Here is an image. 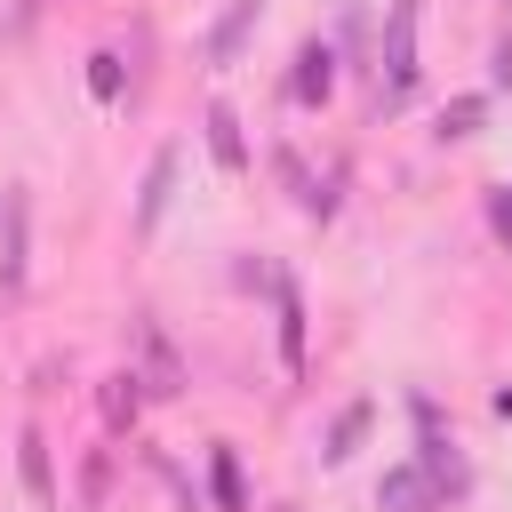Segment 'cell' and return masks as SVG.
I'll use <instances>...</instances> for the list:
<instances>
[{
    "label": "cell",
    "mask_w": 512,
    "mask_h": 512,
    "mask_svg": "<svg viewBox=\"0 0 512 512\" xmlns=\"http://www.w3.org/2000/svg\"><path fill=\"white\" fill-rule=\"evenodd\" d=\"M488 408H496V416H512V384H504V392H496V400H488Z\"/></svg>",
    "instance_id": "obj_22"
},
{
    "label": "cell",
    "mask_w": 512,
    "mask_h": 512,
    "mask_svg": "<svg viewBox=\"0 0 512 512\" xmlns=\"http://www.w3.org/2000/svg\"><path fill=\"white\" fill-rule=\"evenodd\" d=\"M368 432H376V400H344V408L328 416V432H320V464H328V472L352 464V456L368 448Z\"/></svg>",
    "instance_id": "obj_12"
},
{
    "label": "cell",
    "mask_w": 512,
    "mask_h": 512,
    "mask_svg": "<svg viewBox=\"0 0 512 512\" xmlns=\"http://www.w3.org/2000/svg\"><path fill=\"white\" fill-rule=\"evenodd\" d=\"M488 96H512V32H496L488 48Z\"/></svg>",
    "instance_id": "obj_20"
},
{
    "label": "cell",
    "mask_w": 512,
    "mask_h": 512,
    "mask_svg": "<svg viewBox=\"0 0 512 512\" xmlns=\"http://www.w3.org/2000/svg\"><path fill=\"white\" fill-rule=\"evenodd\" d=\"M16 480H24V496H32L40 512H64V488H56V448H48V432H40V424H24V432H16Z\"/></svg>",
    "instance_id": "obj_8"
},
{
    "label": "cell",
    "mask_w": 512,
    "mask_h": 512,
    "mask_svg": "<svg viewBox=\"0 0 512 512\" xmlns=\"http://www.w3.org/2000/svg\"><path fill=\"white\" fill-rule=\"evenodd\" d=\"M408 416H416V448H408V464L432 480V504L472 496V464H464L456 432H440V400H432V392H408Z\"/></svg>",
    "instance_id": "obj_1"
},
{
    "label": "cell",
    "mask_w": 512,
    "mask_h": 512,
    "mask_svg": "<svg viewBox=\"0 0 512 512\" xmlns=\"http://www.w3.org/2000/svg\"><path fill=\"white\" fill-rule=\"evenodd\" d=\"M32 280V184L0 192V296H16Z\"/></svg>",
    "instance_id": "obj_6"
},
{
    "label": "cell",
    "mask_w": 512,
    "mask_h": 512,
    "mask_svg": "<svg viewBox=\"0 0 512 512\" xmlns=\"http://www.w3.org/2000/svg\"><path fill=\"white\" fill-rule=\"evenodd\" d=\"M256 24H264V0H224V16H216V24H208V40H200V48H208V64H216V72H232V64L248 56Z\"/></svg>",
    "instance_id": "obj_9"
},
{
    "label": "cell",
    "mask_w": 512,
    "mask_h": 512,
    "mask_svg": "<svg viewBox=\"0 0 512 512\" xmlns=\"http://www.w3.org/2000/svg\"><path fill=\"white\" fill-rule=\"evenodd\" d=\"M96 416H104V432L120 440V432H136V416H144V384H136V368H112L104 384H96Z\"/></svg>",
    "instance_id": "obj_13"
},
{
    "label": "cell",
    "mask_w": 512,
    "mask_h": 512,
    "mask_svg": "<svg viewBox=\"0 0 512 512\" xmlns=\"http://www.w3.org/2000/svg\"><path fill=\"white\" fill-rule=\"evenodd\" d=\"M416 16H424V0H384V32H376V88H384V104H408L416 96Z\"/></svg>",
    "instance_id": "obj_2"
},
{
    "label": "cell",
    "mask_w": 512,
    "mask_h": 512,
    "mask_svg": "<svg viewBox=\"0 0 512 512\" xmlns=\"http://www.w3.org/2000/svg\"><path fill=\"white\" fill-rule=\"evenodd\" d=\"M272 336H280V368L304 376V344H312V328H304V288H296V272H280V288H272Z\"/></svg>",
    "instance_id": "obj_10"
},
{
    "label": "cell",
    "mask_w": 512,
    "mask_h": 512,
    "mask_svg": "<svg viewBox=\"0 0 512 512\" xmlns=\"http://www.w3.org/2000/svg\"><path fill=\"white\" fill-rule=\"evenodd\" d=\"M488 232L512 248V176H504V184H488Z\"/></svg>",
    "instance_id": "obj_21"
},
{
    "label": "cell",
    "mask_w": 512,
    "mask_h": 512,
    "mask_svg": "<svg viewBox=\"0 0 512 512\" xmlns=\"http://www.w3.org/2000/svg\"><path fill=\"white\" fill-rule=\"evenodd\" d=\"M200 128H208V160H216L224 176H248V168H256V152H248V128H240V112H232L224 96L200 112Z\"/></svg>",
    "instance_id": "obj_11"
},
{
    "label": "cell",
    "mask_w": 512,
    "mask_h": 512,
    "mask_svg": "<svg viewBox=\"0 0 512 512\" xmlns=\"http://www.w3.org/2000/svg\"><path fill=\"white\" fill-rule=\"evenodd\" d=\"M336 80H344V64H336L328 32H304L296 56H288V104H296V112H320V104L336 96Z\"/></svg>",
    "instance_id": "obj_5"
},
{
    "label": "cell",
    "mask_w": 512,
    "mask_h": 512,
    "mask_svg": "<svg viewBox=\"0 0 512 512\" xmlns=\"http://www.w3.org/2000/svg\"><path fill=\"white\" fill-rule=\"evenodd\" d=\"M272 512H304V504H272Z\"/></svg>",
    "instance_id": "obj_23"
},
{
    "label": "cell",
    "mask_w": 512,
    "mask_h": 512,
    "mask_svg": "<svg viewBox=\"0 0 512 512\" xmlns=\"http://www.w3.org/2000/svg\"><path fill=\"white\" fill-rule=\"evenodd\" d=\"M504 8H512V0H504Z\"/></svg>",
    "instance_id": "obj_24"
},
{
    "label": "cell",
    "mask_w": 512,
    "mask_h": 512,
    "mask_svg": "<svg viewBox=\"0 0 512 512\" xmlns=\"http://www.w3.org/2000/svg\"><path fill=\"white\" fill-rule=\"evenodd\" d=\"M208 504L216 512H248V480H240V448L232 440L208 448Z\"/></svg>",
    "instance_id": "obj_17"
},
{
    "label": "cell",
    "mask_w": 512,
    "mask_h": 512,
    "mask_svg": "<svg viewBox=\"0 0 512 512\" xmlns=\"http://www.w3.org/2000/svg\"><path fill=\"white\" fill-rule=\"evenodd\" d=\"M88 96H96V104H120V96H128V56H120V48H96V56H88Z\"/></svg>",
    "instance_id": "obj_18"
},
{
    "label": "cell",
    "mask_w": 512,
    "mask_h": 512,
    "mask_svg": "<svg viewBox=\"0 0 512 512\" xmlns=\"http://www.w3.org/2000/svg\"><path fill=\"white\" fill-rule=\"evenodd\" d=\"M488 104H496L488 88H464V96H448V104L432 112V136H440V144H472V136L488 128Z\"/></svg>",
    "instance_id": "obj_14"
},
{
    "label": "cell",
    "mask_w": 512,
    "mask_h": 512,
    "mask_svg": "<svg viewBox=\"0 0 512 512\" xmlns=\"http://www.w3.org/2000/svg\"><path fill=\"white\" fill-rule=\"evenodd\" d=\"M272 176L288 184V200H296V208H304L312 224H328V216L344 208V184H352V168H344V160H336V168L320 176V168H312V160H304L296 144H272Z\"/></svg>",
    "instance_id": "obj_3"
},
{
    "label": "cell",
    "mask_w": 512,
    "mask_h": 512,
    "mask_svg": "<svg viewBox=\"0 0 512 512\" xmlns=\"http://www.w3.org/2000/svg\"><path fill=\"white\" fill-rule=\"evenodd\" d=\"M128 344H136V384H144V400H176L184 392V352H176V336L152 320V312H128Z\"/></svg>",
    "instance_id": "obj_4"
},
{
    "label": "cell",
    "mask_w": 512,
    "mask_h": 512,
    "mask_svg": "<svg viewBox=\"0 0 512 512\" xmlns=\"http://www.w3.org/2000/svg\"><path fill=\"white\" fill-rule=\"evenodd\" d=\"M176 168H184V144H160V152L144 160V184H136V208H128V232H136V240L160 232V216H168V200H176Z\"/></svg>",
    "instance_id": "obj_7"
},
{
    "label": "cell",
    "mask_w": 512,
    "mask_h": 512,
    "mask_svg": "<svg viewBox=\"0 0 512 512\" xmlns=\"http://www.w3.org/2000/svg\"><path fill=\"white\" fill-rule=\"evenodd\" d=\"M328 48H336V64L352 56V72H376V40H368V0H344V8H336V40H328Z\"/></svg>",
    "instance_id": "obj_16"
},
{
    "label": "cell",
    "mask_w": 512,
    "mask_h": 512,
    "mask_svg": "<svg viewBox=\"0 0 512 512\" xmlns=\"http://www.w3.org/2000/svg\"><path fill=\"white\" fill-rule=\"evenodd\" d=\"M376 512H440V504H432V480L400 456V464H384V480H376Z\"/></svg>",
    "instance_id": "obj_15"
},
{
    "label": "cell",
    "mask_w": 512,
    "mask_h": 512,
    "mask_svg": "<svg viewBox=\"0 0 512 512\" xmlns=\"http://www.w3.org/2000/svg\"><path fill=\"white\" fill-rule=\"evenodd\" d=\"M104 488H112V456L88 448V464H80V512H104Z\"/></svg>",
    "instance_id": "obj_19"
}]
</instances>
